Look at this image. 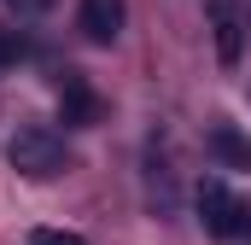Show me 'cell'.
Segmentation results:
<instances>
[{
    "instance_id": "6da1fadb",
    "label": "cell",
    "mask_w": 251,
    "mask_h": 245,
    "mask_svg": "<svg viewBox=\"0 0 251 245\" xmlns=\"http://www.w3.org/2000/svg\"><path fill=\"white\" fill-rule=\"evenodd\" d=\"M6 164H12L18 175H29V181H53V175L70 170V152H64V140L47 122H24V128L6 140Z\"/></svg>"
},
{
    "instance_id": "7a4b0ae2",
    "label": "cell",
    "mask_w": 251,
    "mask_h": 245,
    "mask_svg": "<svg viewBox=\"0 0 251 245\" xmlns=\"http://www.w3.org/2000/svg\"><path fill=\"white\" fill-rule=\"evenodd\" d=\"M193 198H199V216H204V228H210L216 240H246L251 234V198L228 193L216 175H204Z\"/></svg>"
},
{
    "instance_id": "3957f363",
    "label": "cell",
    "mask_w": 251,
    "mask_h": 245,
    "mask_svg": "<svg viewBox=\"0 0 251 245\" xmlns=\"http://www.w3.org/2000/svg\"><path fill=\"white\" fill-rule=\"evenodd\" d=\"M204 18H210L216 59L240 64V53H246V0H204Z\"/></svg>"
},
{
    "instance_id": "277c9868",
    "label": "cell",
    "mask_w": 251,
    "mask_h": 245,
    "mask_svg": "<svg viewBox=\"0 0 251 245\" xmlns=\"http://www.w3.org/2000/svg\"><path fill=\"white\" fill-rule=\"evenodd\" d=\"M59 117L70 122V128H94V122L105 117V99L88 88L82 70H64V76H59Z\"/></svg>"
},
{
    "instance_id": "5b68a950",
    "label": "cell",
    "mask_w": 251,
    "mask_h": 245,
    "mask_svg": "<svg viewBox=\"0 0 251 245\" xmlns=\"http://www.w3.org/2000/svg\"><path fill=\"white\" fill-rule=\"evenodd\" d=\"M76 29H82L94 47H111V41L123 35V0H82Z\"/></svg>"
},
{
    "instance_id": "8992f818",
    "label": "cell",
    "mask_w": 251,
    "mask_h": 245,
    "mask_svg": "<svg viewBox=\"0 0 251 245\" xmlns=\"http://www.w3.org/2000/svg\"><path fill=\"white\" fill-rule=\"evenodd\" d=\"M204 146H210V158H216L222 170H251V140L234 128V122H216Z\"/></svg>"
},
{
    "instance_id": "52a82bcc",
    "label": "cell",
    "mask_w": 251,
    "mask_h": 245,
    "mask_svg": "<svg viewBox=\"0 0 251 245\" xmlns=\"http://www.w3.org/2000/svg\"><path fill=\"white\" fill-rule=\"evenodd\" d=\"M18 59H24V35H18L12 24H0V70H6V64H18Z\"/></svg>"
},
{
    "instance_id": "ba28073f",
    "label": "cell",
    "mask_w": 251,
    "mask_h": 245,
    "mask_svg": "<svg viewBox=\"0 0 251 245\" xmlns=\"http://www.w3.org/2000/svg\"><path fill=\"white\" fill-rule=\"evenodd\" d=\"M29 245H88V240H82V234H70V228H35Z\"/></svg>"
},
{
    "instance_id": "9c48e42d",
    "label": "cell",
    "mask_w": 251,
    "mask_h": 245,
    "mask_svg": "<svg viewBox=\"0 0 251 245\" xmlns=\"http://www.w3.org/2000/svg\"><path fill=\"white\" fill-rule=\"evenodd\" d=\"M12 6H29V12H41V6H53V0H12Z\"/></svg>"
}]
</instances>
